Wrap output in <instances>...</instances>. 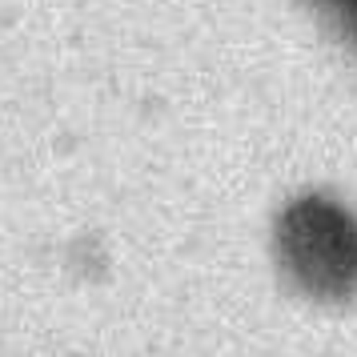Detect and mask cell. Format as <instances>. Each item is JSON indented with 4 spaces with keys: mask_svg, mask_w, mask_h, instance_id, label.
Wrapping results in <instances>:
<instances>
[{
    "mask_svg": "<svg viewBox=\"0 0 357 357\" xmlns=\"http://www.w3.org/2000/svg\"><path fill=\"white\" fill-rule=\"evenodd\" d=\"M317 4H329V8H341V13H354L357 0H317Z\"/></svg>",
    "mask_w": 357,
    "mask_h": 357,
    "instance_id": "2",
    "label": "cell"
},
{
    "mask_svg": "<svg viewBox=\"0 0 357 357\" xmlns=\"http://www.w3.org/2000/svg\"><path fill=\"white\" fill-rule=\"evenodd\" d=\"M277 257L297 289L317 301L357 293V217L333 197L305 193L277 217Z\"/></svg>",
    "mask_w": 357,
    "mask_h": 357,
    "instance_id": "1",
    "label": "cell"
},
{
    "mask_svg": "<svg viewBox=\"0 0 357 357\" xmlns=\"http://www.w3.org/2000/svg\"><path fill=\"white\" fill-rule=\"evenodd\" d=\"M349 17H354V33H357V8H354V13H349Z\"/></svg>",
    "mask_w": 357,
    "mask_h": 357,
    "instance_id": "3",
    "label": "cell"
}]
</instances>
